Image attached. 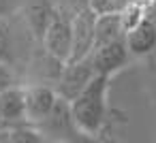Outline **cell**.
Segmentation results:
<instances>
[{
	"instance_id": "4fadbf2b",
	"label": "cell",
	"mask_w": 156,
	"mask_h": 143,
	"mask_svg": "<svg viewBox=\"0 0 156 143\" xmlns=\"http://www.w3.org/2000/svg\"><path fill=\"white\" fill-rule=\"evenodd\" d=\"M147 15V7L137 2V0H128V5L120 11V17H122V26H124V32H128L130 28H135L143 17Z\"/></svg>"
},
{
	"instance_id": "e0dca14e",
	"label": "cell",
	"mask_w": 156,
	"mask_h": 143,
	"mask_svg": "<svg viewBox=\"0 0 156 143\" xmlns=\"http://www.w3.org/2000/svg\"><path fill=\"white\" fill-rule=\"evenodd\" d=\"M7 128H9V124H7L2 117H0V132H2V130H7Z\"/></svg>"
},
{
	"instance_id": "8fae6325",
	"label": "cell",
	"mask_w": 156,
	"mask_h": 143,
	"mask_svg": "<svg viewBox=\"0 0 156 143\" xmlns=\"http://www.w3.org/2000/svg\"><path fill=\"white\" fill-rule=\"evenodd\" d=\"M0 117H2L9 128L22 122H28L26 117V100H24V88L11 85L0 92Z\"/></svg>"
},
{
	"instance_id": "30bf717a",
	"label": "cell",
	"mask_w": 156,
	"mask_h": 143,
	"mask_svg": "<svg viewBox=\"0 0 156 143\" xmlns=\"http://www.w3.org/2000/svg\"><path fill=\"white\" fill-rule=\"evenodd\" d=\"M126 45H128L130 56L135 58L152 54L156 49V22L150 15H145L135 28L126 32Z\"/></svg>"
},
{
	"instance_id": "7c38bea8",
	"label": "cell",
	"mask_w": 156,
	"mask_h": 143,
	"mask_svg": "<svg viewBox=\"0 0 156 143\" xmlns=\"http://www.w3.org/2000/svg\"><path fill=\"white\" fill-rule=\"evenodd\" d=\"M124 26H122V17L120 13H103L96 15L94 22V49L101 45H107L120 37H124Z\"/></svg>"
},
{
	"instance_id": "9a60e30c",
	"label": "cell",
	"mask_w": 156,
	"mask_h": 143,
	"mask_svg": "<svg viewBox=\"0 0 156 143\" xmlns=\"http://www.w3.org/2000/svg\"><path fill=\"white\" fill-rule=\"evenodd\" d=\"M11 85H15V75H13V68L0 62V92H2L5 88H11Z\"/></svg>"
},
{
	"instance_id": "ba28073f",
	"label": "cell",
	"mask_w": 156,
	"mask_h": 143,
	"mask_svg": "<svg viewBox=\"0 0 156 143\" xmlns=\"http://www.w3.org/2000/svg\"><path fill=\"white\" fill-rule=\"evenodd\" d=\"M24 100H26V117L28 122H39L43 120L56 105L58 94L54 85L49 83H32L24 88Z\"/></svg>"
},
{
	"instance_id": "9c48e42d",
	"label": "cell",
	"mask_w": 156,
	"mask_h": 143,
	"mask_svg": "<svg viewBox=\"0 0 156 143\" xmlns=\"http://www.w3.org/2000/svg\"><path fill=\"white\" fill-rule=\"evenodd\" d=\"M58 5H54L51 0H28V2L22 7V15L30 28V32L34 34V39L41 43L47 26L51 24L54 15H56Z\"/></svg>"
},
{
	"instance_id": "3957f363",
	"label": "cell",
	"mask_w": 156,
	"mask_h": 143,
	"mask_svg": "<svg viewBox=\"0 0 156 143\" xmlns=\"http://www.w3.org/2000/svg\"><path fill=\"white\" fill-rule=\"evenodd\" d=\"M41 45L45 51L56 56L62 62H69L71 47H73V11L66 7H58L51 24L47 26Z\"/></svg>"
},
{
	"instance_id": "8992f818",
	"label": "cell",
	"mask_w": 156,
	"mask_h": 143,
	"mask_svg": "<svg viewBox=\"0 0 156 143\" xmlns=\"http://www.w3.org/2000/svg\"><path fill=\"white\" fill-rule=\"evenodd\" d=\"M130 58L133 56H130L128 45H126V34L107 43V45L92 49V54H90V60H92L96 75H107V77H113L118 71H122L130 62Z\"/></svg>"
},
{
	"instance_id": "277c9868",
	"label": "cell",
	"mask_w": 156,
	"mask_h": 143,
	"mask_svg": "<svg viewBox=\"0 0 156 143\" xmlns=\"http://www.w3.org/2000/svg\"><path fill=\"white\" fill-rule=\"evenodd\" d=\"M34 128L41 132L43 139H49V141H71V139H77V134H81L73 120L71 103L60 96H58L54 109L43 120L34 122Z\"/></svg>"
},
{
	"instance_id": "7a4b0ae2",
	"label": "cell",
	"mask_w": 156,
	"mask_h": 143,
	"mask_svg": "<svg viewBox=\"0 0 156 143\" xmlns=\"http://www.w3.org/2000/svg\"><path fill=\"white\" fill-rule=\"evenodd\" d=\"M34 34L30 32L20 11L0 17V62L17 68L26 64L34 54Z\"/></svg>"
},
{
	"instance_id": "2e32d148",
	"label": "cell",
	"mask_w": 156,
	"mask_h": 143,
	"mask_svg": "<svg viewBox=\"0 0 156 143\" xmlns=\"http://www.w3.org/2000/svg\"><path fill=\"white\" fill-rule=\"evenodd\" d=\"M22 0H0V17H7L15 11H20Z\"/></svg>"
},
{
	"instance_id": "52a82bcc",
	"label": "cell",
	"mask_w": 156,
	"mask_h": 143,
	"mask_svg": "<svg viewBox=\"0 0 156 143\" xmlns=\"http://www.w3.org/2000/svg\"><path fill=\"white\" fill-rule=\"evenodd\" d=\"M94 22L96 13L90 7H83L73 13V47L69 62H77L81 58H88L94 49Z\"/></svg>"
},
{
	"instance_id": "5bb4252c",
	"label": "cell",
	"mask_w": 156,
	"mask_h": 143,
	"mask_svg": "<svg viewBox=\"0 0 156 143\" xmlns=\"http://www.w3.org/2000/svg\"><path fill=\"white\" fill-rule=\"evenodd\" d=\"M126 5H128V0H88V7L96 15H103V13H120Z\"/></svg>"
},
{
	"instance_id": "5b68a950",
	"label": "cell",
	"mask_w": 156,
	"mask_h": 143,
	"mask_svg": "<svg viewBox=\"0 0 156 143\" xmlns=\"http://www.w3.org/2000/svg\"><path fill=\"white\" fill-rule=\"evenodd\" d=\"M94 75H96V71L92 66L90 56L81 58L77 62H66L64 68H62V73H60V77H58V81L54 83V90H56V94L60 98H64V100L71 103L90 83V79Z\"/></svg>"
},
{
	"instance_id": "6da1fadb",
	"label": "cell",
	"mask_w": 156,
	"mask_h": 143,
	"mask_svg": "<svg viewBox=\"0 0 156 143\" xmlns=\"http://www.w3.org/2000/svg\"><path fill=\"white\" fill-rule=\"evenodd\" d=\"M111 77L94 75L90 83L71 100V113L81 134L96 137L107 122V90Z\"/></svg>"
}]
</instances>
